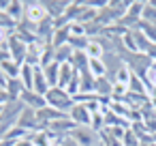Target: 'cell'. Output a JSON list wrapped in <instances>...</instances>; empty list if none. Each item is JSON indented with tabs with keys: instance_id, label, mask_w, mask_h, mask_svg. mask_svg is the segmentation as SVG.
<instances>
[{
	"instance_id": "6da1fadb",
	"label": "cell",
	"mask_w": 156,
	"mask_h": 146,
	"mask_svg": "<svg viewBox=\"0 0 156 146\" xmlns=\"http://www.w3.org/2000/svg\"><path fill=\"white\" fill-rule=\"evenodd\" d=\"M45 101H47V105H49V107L60 110V112H64V114H69V112H71V107L75 105L73 97H71L64 88H58V86H54V88H49V90H47Z\"/></svg>"
},
{
	"instance_id": "7a4b0ae2",
	"label": "cell",
	"mask_w": 156,
	"mask_h": 146,
	"mask_svg": "<svg viewBox=\"0 0 156 146\" xmlns=\"http://www.w3.org/2000/svg\"><path fill=\"white\" fill-rule=\"evenodd\" d=\"M71 137L79 144V146H101L98 133L92 127H77L71 131Z\"/></svg>"
},
{
	"instance_id": "3957f363",
	"label": "cell",
	"mask_w": 156,
	"mask_h": 146,
	"mask_svg": "<svg viewBox=\"0 0 156 146\" xmlns=\"http://www.w3.org/2000/svg\"><path fill=\"white\" fill-rule=\"evenodd\" d=\"M24 7H26V11H24V20H26V22L41 24V22H45V20L49 17L43 2H37V0H32V2H24Z\"/></svg>"
},
{
	"instance_id": "277c9868",
	"label": "cell",
	"mask_w": 156,
	"mask_h": 146,
	"mask_svg": "<svg viewBox=\"0 0 156 146\" xmlns=\"http://www.w3.org/2000/svg\"><path fill=\"white\" fill-rule=\"evenodd\" d=\"M9 54H11V60L17 62V65H24L26 62V54H28V45L13 32L9 37Z\"/></svg>"
},
{
	"instance_id": "5b68a950",
	"label": "cell",
	"mask_w": 156,
	"mask_h": 146,
	"mask_svg": "<svg viewBox=\"0 0 156 146\" xmlns=\"http://www.w3.org/2000/svg\"><path fill=\"white\" fill-rule=\"evenodd\" d=\"M39 116H37V110L32 107H24L22 114H20V120H17V127L26 129V131H39Z\"/></svg>"
},
{
	"instance_id": "8992f818",
	"label": "cell",
	"mask_w": 156,
	"mask_h": 146,
	"mask_svg": "<svg viewBox=\"0 0 156 146\" xmlns=\"http://www.w3.org/2000/svg\"><path fill=\"white\" fill-rule=\"evenodd\" d=\"M69 118H71L77 127H90V122H92V114L88 112L86 105H79V103H75V105L71 107Z\"/></svg>"
},
{
	"instance_id": "52a82bcc",
	"label": "cell",
	"mask_w": 156,
	"mask_h": 146,
	"mask_svg": "<svg viewBox=\"0 0 156 146\" xmlns=\"http://www.w3.org/2000/svg\"><path fill=\"white\" fill-rule=\"evenodd\" d=\"M20 101L24 103V107H32V110H43V107H47L45 97L39 95V92H34V90H24L22 97H20Z\"/></svg>"
},
{
	"instance_id": "ba28073f",
	"label": "cell",
	"mask_w": 156,
	"mask_h": 146,
	"mask_svg": "<svg viewBox=\"0 0 156 146\" xmlns=\"http://www.w3.org/2000/svg\"><path fill=\"white\" fill-rule=\"evenodd\" d=\"M43 5L47 9V15L51 20H56V17H62L64 15L66 7H69V0H47V2H43Z\"/></svg>"
},
{
	"instance_id": "9c48e42d",
	"label": "cell",
	"mask_w": 156,
	"mask_h": 146,
	"mask_svg": "<svg viewBox=\"0 0 156 146\" xmlns=\"http://www.w3.org/2000/svg\"><path fill=\"white\" fill-rule=\"evenodd\" d=\"M20 82L24 84L26 90H32V88H34V67H32V65L24 62V65L20 67Z\"/></svg>"
},
{
	"instance_id": "30bf717a",
	"label": "cell",
	"mask_w": 156,
	"mask_h": 146,
	"mask_svg": "<svg viewBox=\"0 0 156 146\" xmlns=\"http://www.w3.org/2000/svg\"><path fill=\"white\" fill-rule=\"evenodd\" d=\"M34 92H39V95H47V90H49V84H47V80H45V73H43V69L41 67H34V88H32Z\"/></svg>"
},
{
	"instance_id": "8fae6325",
	"label": "cell",
	"mask_w": 156,
	"mask_h": 146,
	"mask_svg": "<svg viewBox=\"0 0 156 146\" xmlns=\"http://www.w3.org/2000/svg\"><path fill=\"white\" fill-rule=\"evenodd\" d=\"M75 67L71 65V62H64V65H60V77H58V88H66L69 86V82H71V77L75 75Z\"/></svg>"
},
{
	"instance_id": "7c38bea8",
	"label": "cell",
	"mask_w": 156,
	"mask_h": 146,
	"mask_svg": "<svg viewBox=\"0 0 156 146\" xmlns=\"http://www.w3.org/2000/svg\"><path fill=\"white\" fill-rule=\"evenodd\" d=\"M43 73H45V80H47L49 88L58 86V77H60V65L58 62H51V65L43 67Z\"/></svg>"
},
{
	"instance_id": "4fadbf2b",
	"label": "cell",
	"mask_w": 156,
	"mask_h": 146,
	"mask_svg": "<svg viewBox=\"0 0 156 146\" xmlns=\"http://www.w3.org/2000/svg\"><path fill=\"white\" fill-rule=\"evenodd\" d=\"M79 92H94V84H96V77L90 73V71H79Z\"/></svg>"
},
{
	"instance_id": "5bb4252c",
	"label": "cell",
	"mask_w": 156,
	"mask_h": 146,
	"mask_svg": "<svg viewBox=\"0 0 156 146\" xmlns=\"http://www.w3.org/2000/svg\"><path fill=\"white\" fill-rule=\"evenodd\" d=\"M94 92H96L98 97H111V92H113V82H109L105 75H103V77H96Z\"/></svg>"
},
{
	"instance_id": "9a60e30c",
	"label": "cell",
	"mask_w": 156,
	"mask_h": 146,
	"mask_svg": "<svg viewBox=\"0 0 156 146\" xmlns=\"http://www.w3.org/2000/svg\"><path fill=\"white\" fill-rule=\"evenodd\" d=\"M69 37H71V28H69V24H66V26H62V28H58V30L54 32L51 45H54V47H62V45L69 43Z\"/></svg>"
},
{
	"instance_id": "2e32d148",
	"label": "cell",
	"mask_w": 156,
	"mask_h": 146,
	"mask_svg": "<svg viewBox=\"0 0 156 146\" xmlns=\"http://www.w3.org/2000/svg\"><path fill=\"white\" fill-rule=\"evenodd\" d=\"M5 90L9 92L11 103H13V101H20V97H22V92H24L26 88H24V84H22L20 80H9V84H7V88H5Z\"/></svg>"
},
{
	"instance_id": "e0dca14e",
	"label": "cell",
	"mask_w": 156,
	"mask_h": 146,
	"mask_svg": "<svg viewBox=\"0 0 156 146\" xmlns=\"http://www.w3.org/2000/svg\"><path fill=\"white\" fill-rule=\"evenodd\" d=\"M24 11H26V7H24V2H22V0H11V5H9V15L20 24L22 20H24Z\"/></svg>"
},
{
	"instance_id": "ac0fdd59",
	"label": "cell",
	"mask_w": 156,
	"mask_h": 146,
	"mask_svg": "<svg viewBox=\"0 0 156 146\" xmlns=\"http://www.w3.org/2000/svg\"><path fill=\"white\" fill-rule=\"evenodd\" d=\"M20 67H22V65H17V62H13V60L0 62V69L5 71V75H7L9 80H20Z\"/></svg>"
},
{
	"instance_id": "d6986e66",
	"label": "cell",
	"mask_w": 156,
	"mask_h": 146,
	"mask_svg": "<svg viewBox=\"0 0 156 146\" xmlns=\"http://www.w3.org/2000/svg\"><path fill=\"white\" fill-rule=\"evenodd\" d=\"M86 56H88L90 60H103L105 50H103L94 39H90V43H88V47H86Z\"/></svg>"
},
{
	"instance_id": "ffe728a7",
	"label": "cell",
	"mask_w": 156,
	"mask_h": 146,
	"mask_svg": "<svg viewBox=\"0 0 156 146\" xmlns=\"http://www.w3.org/2000/svg\"><path fill=\"white\" fill-rule=\"evenodd\" d=\"M88 62H90V58L86 56V52H73L71 65H73L77 71H88Z\"/></svg>"
},
{
	"instance_id": "44dd1931",
	"label": "cell",
	"mask_w": 156,
	"mask_h": 146,
	"mask_svg": "<svg viewBox=\"0 0 156 146\" xmlns=\"http://www.w3.org/2000/svg\"><path fill=\"white\" fill-rule=\"evenodd\" d=\"M130 35H133V39H135V45H137V50L145 54V52H147V47L152 45V43L145 39V35H143L141 30H137V28H135V30H130Z\"/></svg>"
},
{
	"instance_id": "7402d4cb",
	"label": "cell",
	"mask_w": 156,
	"mask_h": 146,
	"mask_svg": "<svg viewBox=\"0 0 156 146\" xmlns=\"http://www.w3.org/2000/svg\"><path fill=\"white\" fill-rule=\"evenodd\" d=\"M56 50V62L58 65H64V62H71V56H73V50L71 45H62V47H54Z\"/></svg>"
},
{
	"instance_id": "603a6c76",
	"label": "cell",
	"mask_w": 156,
	"mask_h": 146,
	"mask_svg": "<svg viewBox=\"0 0 156 146\" xmlns=\"http://www.w3.org/2000/svg\"><path fill=\"white\" fill-rule=\"evenodd\" d=\"M128 90H130V92H137V95H147V86H145V82H143L139 75H135V73H133V77H130Z\"/></svg>"
},
{
	"instance_id": "cb8c5ba5",
	"label": "cell",
	"mask_w": 156,
	"mask_h": 146,
	"mask_svg": "<svg viewBox=\"0 0 156 146\" xmlns=\"http://www.w3.org/2000/svg\"><path fill=\"white\" fill-rule=\"evenodd\" d=\"M137 30H141L145 35V39L150 43H156V24H147V22H139Z\"/></svg>"
},
{
	"instance_id": "d4e9b609",
	"label": "cell",
	"mask_w": 156,
	"mask_h": 146,
	"mask_svg": "<svg viewBox=\"0 0 156 146\" xmlns=\"http://www.w3.org/2000/svg\"><path fill=\"white\" fill-rule=\"evenodd\" d=\"M0 28H5V30H11V32H15V28H17V22L7 13V11H0Z\"/></svg>"
},
{
	"instance_id": "484cf974",
	"label": "cell",
	"mask_w": 156,
	"mask_h": 146,
	"mask_svg": "<svg viewBox=\"0 0 156 146\" xmlns=\"http://www.w3.org/2000/svg\"><path fill=\"white\" fill-rule=\"evenodd\" d=\"M88 71H90L94 77H103V75L107 73V69H105V62H103V60H90V62H88Z\"/></svg>"
},
{
	"instance_id": "4316f807",
	"label": "cell",
	"mask_w": 156,
	"mask_h": 146,
	"mask_svg": "<svg viewBox=\"0 0 156 146\" xmlns=\"http://www.w3.org/2000/svg\"><path fill=\"white\" fill-rule=\"evenodd\" d=\"M130 77H133V71L124 65V67L115 73V82H113V84H124V86H128V84H130Z\"/></svg>"
},
{
	"instance_id": "83f0119b",
	"label": "cell",
	"mask_w": 156,
	"mask_h": 146,
	"mask_svg": "<svg viewBox=\"0 0 156 146\" xmlns=\"http://www.w3.org/2000/svg\"><path fill=\"white\" fill-rule=\"evenodd\" d=\"M141 22L156 24V7H152L150 2H145V7H143V13H141Z\"/></svg>"
},
{
	"instance_id": "f1b7e54d",
	"label": "cell",
	"mask_w": 156,
	"mask_h": 146,
	"mask_svg": "<svg viewBox=\"0 0 156 146\" xmlns=\"http://www.w3.org/2000/svg\"><path fill=\"white\" fill-rule=\"evenodd\" d=\"M79 80H81V77H79V71H75V75H73V77H71V82H69V86L64 88L71 97L79 95Z\"/></svg>"
},
{
	"instance_id": "f546056e",
	"label": "cell",
	"mask_w": 156,
	"mask_h": 146,
	"mask_svg": "<svg viewBox=\"0 0 156 146\" xmlns=\"http://www.w3.org/2000/svg\"><path fill=\"white\" fill-rule=\"evenodd\" d=\"M90 127H92L96 133H101V131L105 129V114H101V112L92 114V122H90Z\"/></svg>"
},
{
	"instance_id": "4dcf8cb0",
	"label": "cell",
	"mask_w": 156,
	"mask_h": 146,
	"mask_svg": "<svg viewBox=\"0 0 156 146\" xmlns=\"http://www.w3.org/2000/svg\"><path fill=\"white\" fill-rule=\"evenodd\" d=\"M122 146H141V142H139V137H137L130 129H126V133H124V137H122Z\"/></svg>"
},
{
	"instance_id": "1f68e13d",
	"label": "cell",
	"mask_w": 156,
	"mask_h": 146,
	"mask_svg": "<svg viewBox=\"0 0 156 146\" xmlns=\"http://www.w3.org/2000/svg\"><path fill=\"white\" fill-rule=\"evenodd\" d=\"M107 131H109V135H113L115 140H120L122 142V137H124V133H126V129L124 127H105Z\"/></svg>"
},
{
	"instance_id": "d6a6232c",
	"label": "cell",
	"mask_w": 156,
	"mask_h": 146,
	"mask_svg": "<svg viewBox=\"0 0 156 146\" xmlns=\"http://www.w3.org/2000/svg\"><path fill=\"white\" fill-rule=\"evenodd\" d=\"M56 142H60V146H79V144L71 137V133H66V135H58Z\"/></svg>"
},
{
	"instance_id": "836d02e7",
	"label": "cell",
	"mask_w": 156,
	"mask_h": 146,
	"mask_svg": "<svg viewBox=\"0 0 156 146\" xmlns=\"http://www.w3.org/2000/svg\"><path fill=\"white\" fill-rule=\"evenodd\" d=\"M13 32L11 30H5V28H0V47H9V37Z\"/></svg>"
},
{
	"instance_id": "e575fe53",
	"label": "cell",
	"mask_w": 156,
	"mask_h": 146,
	"mask_svg": "<svg viewBox=\"0 0 156 146\" xmlns=\"http://www.w3.org/2000/svg\"><path fill=\"white\" fill-rule=\"evenodd\" d=\"M150 58H152V62H156V43H152L150 47H147V52H145Z\"/></svg>"
},
{
	"instance_id": "d590c367",
	"label": "cell",
	"mask_w": 156,
	"mask_h": 146,
	"mask_svg": "<svg viewBox=\"0 0 156 146\" xmlns=\"http://www.w3.org/2000/svg\"><path fill=\"white\" fill-rule=\"evenodd\" d=\"M7 84H9V77L5 75V71H2V69H0V88L5 90V88H7Z\"/></svg>"
},
{
	"instance_id": "8d00e7d4",
	"label": "cell",
	"mask_w": 156,
	"mask_h": 146,
	"mask_svg": "<svg viewBox=\"0 0 156 146\" xmlns=\"http://www.w3.org/2000/svg\"><path fill=\"white\" fill-rule=\"evenodd\" d=\"M9 0H0V11H9Z\"/></svg>"
},
{
	"instance_id": "74e56055",
	"label": "cell",
	"mask_w": 156,
	"mask_h": 146,
	"mask_svg": "<svg viewBox=\"0 0 156 146\" xmlns=\"http://www.w3.org/2000/svg\"><path fill=\"white\" fill-rule=\"evenodd\" d=\"M15 146H34V144H32L30 140H22V142H17Z\"/></svg>"
},
{
	"instance_id": "f35d334b",
	"label": "cell",
	"mask_w": 156,
	"mask_h": 146,
	"mask_svg": "<svg viewBox=\"0 0 156 146\" xmlns=\"http://www.w3.org/2000/svg\"><path fill=\"white\" fill-rule=\"evenodd\" d=\"M51 146H60V142H51Z\"/></svg>"
},
{
	"instance_id": "ab89813d",
	"label": "cell",
	"mask_w": 156,
	"mask_h": 146,
	"mask_svg": "<svg viewBox=\"0 0 156 146\" xmlns=\"http://www.w3.org/2000/svg\"><path fill=\"white\" fill-rule=\"evenodd\" d=\"M152 140H154V144H156V133H154V135H152Z\"/></svg>"
},
{
	"instance_id": "60d3db41",
	"label": "cell",
	"mask_w": 156,
	"mask_h": 146,
	"mask_svg": "<svg viewBox=\"0 0 156 146\" xmlns=\"http://www.w3.org/2000/svg\"><path fill=\"white\" fill-rule=\"evenodd\" d=\"M141 146H154V144H141Z\"/></svg>"
},
{
	"instance_id": "b9f144b4",
	"label": "cell",
	"mask_w": 156,
	"mask_h": 146,
	"mask_svg": "<svg viewBox=\"0 0 156 146\" xmlns=\"http://www.w3.org/2000/svg\"><path fill=\"white\" fill-rule=\"evenodd\" d=\"M0 90H2V88H0Z\"/></svg>"
},
{
	"instance_id": "7bdbcfd3",
	"label": "cell",
	"mask_w": 156,
	"mask_h": 146,
	"mask_svg": "<svg viewBox=\"0 0 156 146\" xmlns=\"http://www.w3.org/2000/svg\"><path fill=\"white\" fill-rule=\"evenodd\" d=\"M154 146H156V144H154Z\"/></svg>"
}]
</instances>
